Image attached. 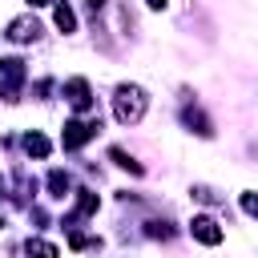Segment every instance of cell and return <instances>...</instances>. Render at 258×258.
<instances>
[{"label":"cell","mask_w":258,"mask_h":258,"mask_svg":"<svg viewBox=\"0 0 258 258\" xmlns=\"http://www.w3.org/2000/svg\"><path fill=\"white\" fill-rule=\"evenodd\" d=\"M28 4H32V8H44V4H52V0H28Z\"/></svg>","instance_id":"obj_18"},{"label":"cell","mask_w":258,"mask_h":258,"mask_svg":"<svg viewBox=\"0 0 258 258\" xmlns=\"http://www.w3.org/2000/svg\"><path fill=\"white\" fill-rule=\"evenodd\" d=\"M8 40H16V44H28V40H36L40 36V24H36V16H16L12 24H8V32H4Z\"/></svg>","instance_id":"obj_5"},{"label":"cell","mask_w":258,"mask_h":258,"mask_svg":"<svg viewBox=\"0 0 258 258\" xmlns=\"http://www.w3.org/2000/svg\"><path fill=\"white\" fill-rule=\"evenodd\" d=\"M145 105H149V97H145L141 85H121L117 97H113V117L121 125H137L145 117Z\"/></svg>","instance_id":"obj_1"},{"label":"cell","mask_w":258,"mask_h":258,"mask_svg":"<svg viewBox=\"0 0 258 258\" xmlns=\"http://www.w3.org/2000/svg\"><path fill=\"white\" fill-rule=\"evenodd\" d=\"M189 234H194L202 246H218V242H222V226H218L210 214H198V218L189 222Z\"/></svg>","instance_id":"obj_4"},{"label":"cell","mask_w":258,"mask_h":258,"mask_svg":"<svg viewBox=\"0 0 258 258\" xmlns=\"http://www.w3.org/2000/svg\"><path fill=\"white\" fill-rule=\"evenodd\" d=\"M101 121H64V133H60V145L64 149H81L89 137H97Z\"/></svg>","instance_id":"obj_2"},{"label":"cell","mask_w":258,"mask_h":258,"mask_svg":"<svg viewBox=\"0 0 258 258\" xmlns=\"http://www.w3.org/2000/svg\"><path fill=\"white\" fill-rule=\"evenodd\" d=\"M181 121H185L198 137H214V125H210V117H206L198 105H185V109H181Z\"/></svg>","instance_id":"obj_6"},{"label":"cell","mask_w":258,"mask_h":258,"mask_svg":"<svg viewBox=\"0 0 258 258\" xmlns=\"http://www.w3.org/2000/svg\"><path fill=\"white\" fill-rule=\"evenodd\" d=\"M109 157H113V161H117L121 169H129V173H141V165H137V161H133V157L125 153V149H117V145H113V149H109Z\"/></svg>","instance_id":"obj_13"},{"label":"cell","mask_w":258,"mask_h":258,"mask_svg":"<svg viewBox=\"0 0 258 258\" xmlns=\"http://www.w3.org/2000/svg\"><path fill=\"white\" fill-rule=\"evenodd\" d=\"M242 210H246L250 218H258V194H242Z\"/></svg>","instance_id":"obj_16"},{"label":"cell","mask_w":258,"mask_h":258,"mask_svg":"<svg viewBox=\"0 0 258 258\" xmlns=\"http://www.w3.org/2000/svg\"><path fill=\"white\" fill-rule=\"evenodd\" d=\"M69 185H73V177H69L64 169H52V173H48V189H52V198H64Z\"/></svg>","instance_id":"obj_12"},{"label":"cell","mask_w":258,"mask_h":258,"mask_svg":"<svg viewBox=\"0 0 258 258\" xmlns=\"http://www.w3.org/2000/svg\"><path fill=\"white\" fill-rule=\"evenodd\" d=\"M24 149H28V157H48V149H52V145H48V137H44V133H36V129H32V133H24Z\"/></svg>","instance_id":"obj_9"},{"label":"cell","mask_w":258,"mask_h":258,"mask_svg":"<svg viewBox=\"0 0 258 258\" xmlns=\"http://www.w3.org/2000/svg\"><path fill=\"white\" fill-rule=\"evenodd\" d=\"M0 77H4V85H8V93L24 81V60H16V56H4L0 60Z\"/></svg>","instance_id":"obj_8"},{"label":"cell","mask_w":258,"mask_h":258,"mask_svg":"<svg viewBox=\"0 0 258 258\" xmlns=\"http://www.w3.org/2000/svg\"><path fill=\"white\" fill-rule=\"evenodd\" d=\"M0 194H4V181H0Z\"/></svg>","instance_id":"obj_19"},{"label":"cell","mask_w":258,"mask_h":258,"mask_svg":"<svg viewBox=\"0 0 258 258\" xmlns=\"http://www.w3.org/2000/svg\"><path fill=\"white\" fill-rule=\"evenodd\" d=\"M52 20H56V28H60V32H73V28H77V12H73L69 4H56Z\"/></svg>","instance_id":"obj_11"},{"label":"cell","mask_w":258,"mask_h":258,"mask_svg":"<svg viewBox=\"0 0 258 258\" xmlns=\"http://www.w3.org/2000/svg\"><path fill=\"white\" fill-rule=\"evenodd\" d=\"M194 198H198V202H210V206L218 202V194H214L210 185H194Z\"/></svg>","instance_id":"obj_15"},{"label":"cell","mask_w":258,"mask_h":258,"mask_svg":"<svg viewBox=\"0 0 258 258\" xmlns=\"http://www.w3.org/2000/svg\"><path fill=\"white\" fill-rule=\"evenodd\" d=\"M0 226H4V218H0Z\"/></svg>","instance_id":"obj_20"},{"label":"cell","mask_w":258,"mask_h":258,"mask_svg":"<svg viewBox=\"0 0 258 258\" xmlns=\"http://www.w3.org/2000/svg\"><path fill=\"white\" fill-rule=\"evenodd\" d=\"M145 234H149V238H173V226H169V222H149Z\"/></svg>","instance_id":"obj_14"},{"label":"cell","mask_w":258,"mask_h":258,"mask_svg":"<svg viewBox=\"0 0 258 258\" xmlns=\"http://www.w3.org/2000/svg\"><path fill=\"white\" fill-rule=\"evenodd\" d=\"M24 254H28V258H56V246L44 242V238H28V242H24Z\"/></svg>","instance_id":"obj_10"},{"label":"cell","mask_w":258,"mask_h":258,"mask_svg":"<svg viewBox=\"0 0 258 258\" xmlns=\"http://www.w3.org/2000/svg\"><path fill=\"white\" fill-rule=\"evenodd\" d=\"M64 97H69V105H73L77 113H89V109H93V89H89V81H85V77L64 81Z\"/></svg>","instance_id":"obj_3"},{"label":"cell","mask_w":258,"mask_h":258,"mask_svg":"<svg viewBox=\"0 0 258 258\" xmlns=\"http://www.w3.org/2000/svg\"><path fill=\"white\" fill-rule=\"evenodd\" d=\"M89 214H97V194H93V189H77V206H73V214L64 218V226H73L77 218H89Z\"/></svg>","instance_id":"obj_7"},{"label":"cell","mask_w":258,"mask_h":258,"mask_svg":"<svg viewBox=\"0 0 258 258\" xmlns=\"http://www.w3.org/2000/svg\"><path fill=\"white\" fill-rule=\"evenodd\" d=\"M145 4H149V8H165L169 0H145Z\"/></svg>","instance_id":"obj_17"}]
</instances>
